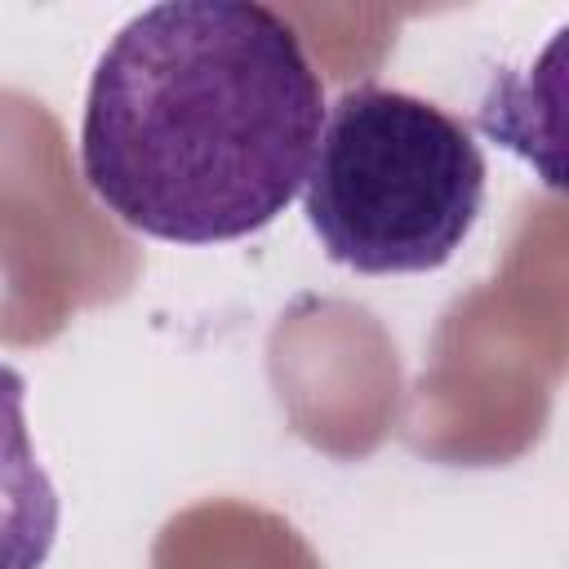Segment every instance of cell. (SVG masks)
I'll use <instances>...</instances> for the list:
<instances>
[{
  "mask_svg": "<svg viewBox=\"0 0 569 569\" xmlns=\"http://www.w3.org/2000/svg\"><path fill=\"white\" fill-rule=\"evenodd\" d=\"M325 89L298 31L249 0H169L102 49L80 173L124 227L218 244L271 227L302 191Z\"/></svg>",
  "mask_w": 569,
  "mask_h": 569,
  "instance_id": "cell-1",
  "label": "cell"
},
{
  "mask_svg": "<svg viewBox=\"0 0 569 569\" xmlns=\"http://www.w3.org/2000/svg\"><path fill=\"white\" fill-rule=\"evenodd\" d=\"M62 520L58 489L27 431V382L0 365V569H40Z\"/></svg>",
  "mask_w": 569,
  "mask_h": 569,
  "instance_id": "cell-3",
  "label": "cell"
},
{
  "mask_svg": "<svg viewBox=\"0 0 569 569\" xmlns=\"http://www.w3.org/2000/svg\"><path fill=\"white\" fill-rule=\"evenodd\" d=\"M480 209L485 151L462 120L382 84H356L329 107L302 213L338 267L436 271L462 249Z\"/></svg>",
  "mask_w": 569,
  "mask_h": 569,
  "instance_id": "cell-2",
  "label": "cell"
}]
</instances>
